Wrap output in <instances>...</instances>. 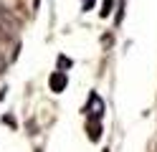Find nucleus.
Listing matches in <instances>:
<instances>
[{
    "label": "nucleus",
    "mask_w": 157,
    "mask_h": 152,
    "mask_svg": "<svg viewBox=\"0 0 157 152\" xmlns=\"http://www.w3.org/2000/svg\"><path fill=\"white\" fill-rule=\"evenodd\" d=\"M86 111H89L91 119H101V114H104V101H101V96L96 94V91L89 94V107H86Z\"/></svg>",
    "instance_id": "1"
},
{
    "label": "nucleus",
    "mask_w": 157,
    "mask_h": 152,
    "mask_svg": "<svg viewBox=\"0 0 157 152\" xmlns=\"http://www.w3.org/2000/svg\"><path fill=\"white\" fill-rule=\"evenodd\" d=\"M66 84H68V79H66V74H63L61 68H58V71H53V74H51V79H48V86H51V91H53V94H61V91L66 89Z\"/></svg>",
    "instance_id": "2"
},
{
    "label": "nucleus",
    "mask_w": 157,
    "mask_h": 152,
    "mask_svg": "<svg viewBox=\"0 0 157 152\" xmlns=\"http://www.w3.org/2000/svg\"><path fill=\"white\" fill-rule=\"evenodd\" d=\"M86 134H89L91 142H99V139H101V124H99V119H91V122H89V127H86Z\"/></svg>",
    "instance_id": "3"
},
{
    "label": "nucleus",
    "mask_w": 157,
    "mask_h": 152,
    "mask_svg": "<svg viewBox=\"0 0 157 152\" xmlns=\"http://www.w3.org/2000/svg\"><path fill=\"white\" fill-rule=\"evenodd\" d=\"M112 8H114V0H104V3H101V18H109L112 15Z\"/></svg>",
    "instance_id": "4"
},
{
    "label": "nucleus",
    "mask_w": 157,
    "mask_h": 152,
    "mask_svg": "<svg viewBox=\"0 0 157 152\" xmlns=\"http://www.w3.org/2000/svg\"><path fill=\"white\" fill-rule=\"evenodd\" d=\"M71 66H74V61H71V58L58 56V68H61V71H63V68H71Z\"/></svg>",
    "instance_id": "5"
},
{
    "label": "nucleus",
    "mask_w": 157,
    "mask_h": 152,
    "mask_svg": "<svg viewBox=\"0 0 157 152\" xmlns=\"http://www.w3.org/2000/svg\"><path fill=\"white\" fill-rule=\"evenodd\" d=\"M0 18H3V20H8V23H10V10H8L3 3H0Z\"/></svg>",
    "instance_id": "6"
},
{
    "label": "nucleus",
    "mask_w": 157,
    "mask_h": 152,
    "mask_svg": "<svg viewBox=\"0 0 157 152\" xmlns=\"http://www.w3.org/2000/svg\"><path fill=\"white\" fill-rule=\"evenodd\" d=\"M94 3H96V0H81V10H84V13H89V10L94 8Z\"/></svg>",
    "instance_id": "7"
},
{
    "label": "nucleus",
    "mask_w": 157,
    "mask_h": 152,
    "mask_svg": "<svg viewBox=\"0 0 157 152\" xmlns=\"http://www.w3.org/2000/svg\"><path fill=\"white\" fill-rule=\"evenodd\" d=\"M3 71H5V56L0 53V74H3Z\"/></svg>",
    "instance_id": "8"
}]
</instances>
